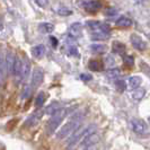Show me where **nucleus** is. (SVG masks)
Returning a JSON list of instances; mask_svg holds the SVG:
<instances>
[{
  "label": "nucleus",
  "mask_w": 150,
  "mask_h": 150,
  "mask_svg": "<svg viewBox=\"0 0 150 150\" xmlns=\"http://www.w3.org/2000/svg\"><path fill=\"white\" fill-rule=\"evenodd\" d=\"M86 24L91 30V38L93 40L105 41V40L110 38L111 28L108 25H106L104 23L97 22V21H88Z\"/></svg>",
  "instance_id": "1"
},
{
  "label": "nucleus",
  "mask_w": 150,
  "mask_h": 150,
  "mask_svg": "<svg viewBox=\"0 0 150 150\" xmlns=\"http://www.w3.org/2000/svg\"><path fill=\"white\" fill-rule=\"evenodd\" d=\"M131 128L135 133L140 135H144L149 133V127L148 124L141 119H132L131 120Z\"/></svg>",
  "instance_id": "2"
},
{
  "label": "nucleus",
  "mask_w": 150,
  "mask_h": 150,
  "mask_svg": "<svg viewBox=\"0 0 150 150\" xmlns=\"http://www.w3.org/2000/svg\"><path fill=\"white\" fill-rule=\"evenodd\" d=\"M79 123H80L79 120L71 121V122L67 123V124L60 130V132L58 133V138H59V139H62V138L67 137L68 134H70L72 131H75V130H77V129L79 128Z\"/></svg>",
  "instance_id": "3"
},
{
  "label": "nucleus",
  "mask_w": 150,
  "mask_h": 150,
  "mask_svg": "<svg viewBox=\"0 0 150 150\" xmlns=\"http://www.w3.org/2000/svg\"><path fill=\"white\" fill-rule=\"evenodd\" d=\"M130 41H131L132 46L138 51H144L147 49V43L143 41L141 36H139L137 34H132L130 36Z\"/></svg>",
  "instance_id": "4"
},
{
  "label": "nucleus",
  "mask_w": 150,
  "mask_h": 150,
  "mask_svg": "<svg viewBox=\"0 0 150 150\" xmlns=\"http://www.w3.org/2000/svg\"><path fill=\"white\" fill-rule=\"evenodd\" d=\"M83 7L89 13H96L98 9L102 8V4L98 0H86L83 2Z\"/></svg>",
  "instance_id": "5"
},
{
  "label": "nucleus",
  "mask_w": 150,
  "mask_h": 150,
  "mask_svg": "<svg viewBox=\"0 0 150 150\" xmlns=\"http://www.w3.org/2000/svg\"><path fill=\"white\" fill-rule=\"evenodd\" d=\"M83 34V26L80 23H74L69 28V36L72 38H78Z\"/></svg>",
  "instance_id": "6"
},
{
  "label": "nucleus",
  "mask_w": 150,
  "mask_h": 150,
  "mask_svg": "<svg viewBox=\"0 0 150 150\" xmlns=\"http://www.w3.org/2000/svg\"><path fill=\"white\" fill-rule=\"evenodd\" d=\"M98 140H99V137L97 134H95V133H91V134L83 138V141L81 142V147L86 148V147L91 146V144H96L98 142Z\"/></svg>",
  "instance_id": "7"
},
{
  "label": "nucleus",
  "mask_w": 150,
  "mask_h": 150,
  "mask_svg": "<svg viewBox=\"0 0 150 150\" xmlns=\"http://www.w3.org/2000/svg\"><path fill=\"white\" fill-rule=\"evenodd\" d=\"M112 51L114 53H116V54L123 55L124 52H125V45L119 42V41H114L112 44Z\"/></svg>",
  "instance_id": "8"
},
{
  "label": "nucleus",
  "mask_w": 150,
  "mask_h": 150,
  "mask_svg": "<svg viewBox=\"0 0 150 150\" xmlns=\"http://www.w3.org/2000/svg\"><path fill=\"white\" fill-rule=\"evenodd\" d=\"M115 25L117 27H124V28H127V27H130L132 25V21L130 18H128V17H125V16H122V17H120L115 22Z\"/></svg>",
  "instance_id": "9"
},
{
  "label": "nucleus",
  "mask_w": 150,
  "mask_h": 150,
  "mask_svg": "<svg viewBox=\"0 0 150 150\" xmlns=\"http://www.w3.org/2000/svg\"><path fill=\"white\" fill-rule=\"evenodd\" d=\"M141 81H142L141 77H139V76H133V77H131V78L129 79L128 87L130 89H135V88H138V87L140 86Z\"/></svg>",
  "instance_id": "10"
},
{
  "label": "nucleus",
  "mask_w": 150,
  "mask_h": 150,
  "mask_svg": "<svg viewBox=\"0 0 150 150\" xmlns=\"http://www.w3.org/2000/svg\"><path fill=\"white\" fill-rule=\"evenodd\" d=\"M90 51L95 54H103L107 51V46L104 44H91L90 45Z\"/></svg>",
  "instance_id": "11"
},
{
  "label": "nucleus",
  "mask_w": 150,
  "mask_h": 150,
  "mask_svg": "<svg viewBox=\"0 0 150 150\" xmlns=\"http://www.w3.org/2000/svg\"><path fill=\"white\" fill-rule=\"evenodd\" d=\"M38 30H41L42 33L47 34V33H51V32H53V30H54V26H53L52 24H50V23H42V24H40Z\"/></svg>",
  "instance_id": "12"
},
{
  "label": "nucleus",
  "mask_w": 150,
  "mask_h": 150,
  "mask_svg": "<svg viewBox=\"0 0 150 150\" xmlns=\"http://www.w3.org/2000/svg\"><path fill=\"white\" fill-rule=\"evenodd\" d=\"M88 68L91 71H100L103 69V64L97 60H90L88 63Z\"/></svg>",
  "instance_id": "13"
},
{
  "label": "nucleus",
  "mask_w": 150,
  "mask_h": 150,
  "mask_svg": "<svg viewBox=\"0 0 150 150\" xmlns=\"http://www.w3.org/2000/svg\"><path fill=\"white\" fill-rule=\"evenodd\" d=\"M32 53H33L34 57L41 58V57H43V54L45 53V47L43 46V45H36L35 47H33Z\"/></svg>",
  "instance_id": "14"
},
{
  "label": "nucleus",
  "mask_w": 150,
  "mask_h": 150,
  "mask_svg": "<svg viewBox=\"0 0 150 150\" xmlns=\"http://www.w3.org/2000/svg\"><path fill=\"white\" fill-rule=\"evenodd\" d=\"M120 74H121L120 69H117V68H112V69H110V70L106 72V76H107V78H108V79L115 80L116 78H119Z\"/></svg>",
  "instance_id": "15"
},
{
  "label": "nucleus",
  "mask_w": 150,
  "mask_h": 150,
  "mask_svg": "<svg viewBox=\"0 0 150 150\" xmlns=\"http://www.w3.org/2000/svg\"><path fill=\"white\" fill-rule=\"evenodd\" d=\"M144 94H146V90L144 88H135V90L132 93V97L134 98L135 100H140L141 98L144 96Z\"/></svg>",
  "instance_id": "16"
},
{
  "label": "nucleus",
  "mask_w": 150,
  "mask_h": 150,
  "mask_svg": "<svg viewBox=\"0 0 150 150\" xmlns=\"http://www.w3.org/2000/svg\"><path fill=\"white\" fill-rule=\"evenodd\" d=\"M123 63L127 67H133L134 66V58L131 55H123Z\"/></svg>",
  "instance_id": "17"
},
{
  "label": "nucleus",
  "mask_w": 150,
  "mask_h": 150,
  "mask_svg": "<svg viewBox=\"0 0 150 150\" xmlns=\"http://www.w3.org/2000/svg\"><path fill=\"white\" fill-rule=\"evenodd\" d=\"M140 68H141V71H142L143 74L146 76H148L150 78V66L148 63H146L144 61H141L140 62Z\"/></svg>",
  "instance_id": "18"
},
{
  "label": "nucleus",
  "mask_w": 150,
  "mask_h": 150,
  "mask_svg": "<svg viewBox=\"0 0 150 150\" xmlns=\"http://www.w3.org/2000/svg\"><path fill=\"white\" fill-rule=\"evenodd\" d=\"M115 86H116V89H117V91H120V93L124 91V90H125V88H127V85H125V83H124L123 80H117V81L115 83Z\"/></svg>",
  "instance_id": "19"
},
{
  "label": "nucleus",
  "mask_w": 150,
  "mask_h": 150,
  "mask_svg": "<svg viewBox=\"0 0 150 150\" xmlns=\"http://www.w3.org/2000/svg\"><path fill=\"white\" fill-rule=\"evenodd\" d=\"M42 78H43V74H42V71H35V74H34V83H40L42 81Z\"/></svg>",
  "instance_id": "20"
},
{
  "label": "nucleus",
  "mask_w": 150,
  "mask_h": 150,
  "mask_svg": "<svg viewBox=\"0 0 150 150\" xmlns=\"http://www.w3.org/2000/svg\"><path fill=\"white\" fill-rule=\"evenodd\" d=\"M58 14L61 16H70L72 14V11L68 8H59L58 9Z\"/></svg>",
  "instance_id": "21"
},
{
  "label": "nucleus",
  "mask_w": 150,
  "mask_h": 150,
  "mask_svg": "<svg viewBox=\"0 0 150 150\" xmlns=\"http://www.w3.org/2000/svg\"><path fill=\"white\" fill-rule=\"evenodd\" d=\"M35 1V4L40 6L41 8H45L47 7V5H49V0H34Z\"/></svg>",
  "instance_id": "22"
},
{
  "label": "nucleus",
  "mask_w": 150,
  "mask_h": 150,
  "mask_svg": "<svg viewBox=\"0 0 150 150\" xmlns=\"http://www.w3.org/2000/svg\"><path fill=\"white\" fill-rule=\"evenodd\" d=\"M105 62H106V64H107L108 67H113V66L115 64V60H114V58H113L112 55H108V57L106 58Z\"/></svg>",
  "instance_id": "23"
},
{
  "label": "nucleus",
  "mask_w": 150,
  "mask_h": 150,
  "mask_svg": "<svg viewBox=\"0 0 150 150\" xmlns=\"http://www.w3.org/2000/svg\"><path fill=\"white\" fill-rule=\"evenodd\" d=\"M81 79L85 80V81H88V80H91V76L87 75V74H83L81 75Z\"/></svg>",
  "instance_id": "24"
},
{
  "label": "nucleus",
  "mask_w": 150,
  "mask_h": 150,
  "mask_svg": "<svg viewBox=\"0 0 150 150\" xmlns=\"http://www.w3.org/2000/svg\"><path fill=\"white\" fill-rule=\"evenodd\" d=\"M85 150H98L97 146H95V144H91V146H88V147H86Z\"/></svg>",
  "instance_id": "25"
},
{
  "label": "nucleus",
  "mask_w": 150,
  "mask_h": 150,
  "mask_svg": "<svg viewBox=\"0 0 150 150\" xmlns=\"http://www.w3.org/2000/svg\"><path fill=\"white\" fill-rule=\"evenodd\" d=\"M107 15H115L116 14V10L115 9H113V8H110L108 10H107V13H106Z\"/></svg>",
  "instance_id": "26"
},
{
  "label": "nucleus",
  "mask_w": 150,
  "mask_h": 150,
  "mask_svg": "<svg viewBox=\"0 0 150 150\" xmlns=\"http://www.w3.org/2000/svg\"><path fill=\"white\" fill-rule=\"evenodd\" d=\"M50 40H51V42H52L53 46L55 47V46L58 45V40H57V38H50Z\"/></svg>",
  "instance_id": "27"
},
{
  "label": "nucleus",
  "mask_w": 150,
  "mask_h": 150,
  "mask_svg": "<svg viewBox=\"0 0 150 150\" xmlns=\"http://www.w3.org/2000/svg\"><path fill=\"white\" fill-rule=\"evenodd\" d=\"M135 1H141V0H135Z\"/></svg>",
  "instance_id": "28"
},
{
  "label": "nucleus",
  "mask_w": 150,
  "mask_h": 150,
  "mask_svg": "<svg viewBox=\"0 0 150 150\" xmlns=\"http://www.w3.org/2000/svg\"><path fill=\"white\" fill-rule=\"evenodd\" d=\"M149 38H150V35H149Z\"/></svg>",
  "instance_id": "29"
}]
</instances>
